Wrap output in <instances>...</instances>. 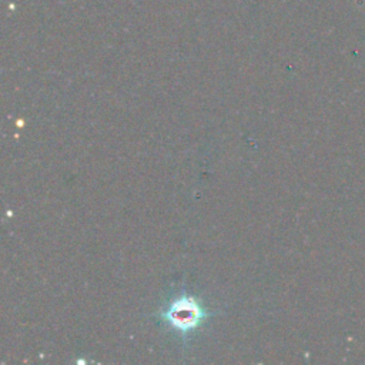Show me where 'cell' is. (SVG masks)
<instances>
[{"label": "cell", "instance_id": "obj_1", "mask_svg": "<svg viewBox=\"0 0 365 365\" xmlns=\"http://www.w3.org/2000/svg\"><path fill=\"white\" fill-rule=\"evenodd\" d=\"M160 315L175 331L190 332L200 325L207 312L194 297L181 295L173 299Z\"/></svg>", "mask_w": 365, "mask_h": 365}]
</instances>
